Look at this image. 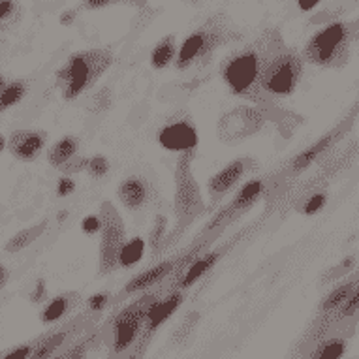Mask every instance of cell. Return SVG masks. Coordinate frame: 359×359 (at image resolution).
<instances>
[{"label":"cell","instance_id":"1","mask_svg":"<svg viewBox=\"0 0 359 359\" xmlns=\"http://www.w3.org/2000/svg\"><path fill=\"white\" fill-rule=\"evenodd\" d=\"M271 40V29L264 30L250 43L231 51L220 65V77L231 95L252 102L262 109H273L275 102L262 88L265 55Z\"/></svg>","mask_w":359,"mask_h":359},{"label":"cell","instance_id":"2","mask_svg":"<svg viewBox=\"0 0 359 359\" xmlns=\"http://www.w3.org/2000/svg\"><path fill=\"white\" fill-rule=\"evenodd\" d=\"M305 68V57L286 46L280 30L271 29V40L265 55L262 88L273 102L295 93Z\"/></svg>","mask_w":359,"mask_h":359},{"label":"cell","instance_id":"3","mask_svg":"<svg viewBox=\"0 0 359 359\" xmlns=\"http://www.w3.org/2000/svg\"><path fill=\"white\" fill-rule=\"evenodd\" d=\"M239 38L241 34L231 27L228 18L224 13H217L184 38L177 53L175 68L184 72L192 66L207 65L222 46H228Z\"/></svg>","mask_w":359,"mask_h":359},{"label":"cell","instance_id":"4","mask_svg":"<svg viewBox=\"0 0 359 359\" xmlns=\"http://www.w3.org/2000/svg\"><path fill=\"white\" fill-rule=\"evenodd\" d=\"M113 60L115 57L111 51L102 48L85 49L68 57L55 74V83L62 90L65 100H74L88 90L111 68Z\"/></svg>","mask_w":359,"mask_h":359},{"label":"cell","instance_id":"5","mask_svg":"<svg viewBox=\"0 0 359 359\" xmlns=\"http://www.w3.org/2000/svg\"><path fill=\"white\" fill-rule=\"evenodd\" d=\"M194 156L196 151H190V153H181L177 158L175 201H173L177 218V230L173 236L177 237L205 211V201L201 198L200 184L196 181L194 171H192Z\"/></svg>","mask_w":359,"mask_h":359},{"label":"cell","instance_id":"6","mask_svg":"<svg viewBox=\"0 0 359 359\" xmlns=\"http://www.w3.org/2000/svg\"><path fill=\"white\" fill-rule=\"evenodd\" d=\"M350 36L352 30L346 23H330L314 32L306 41L303 57L311 65L324 68H339L348 60L350 53Z\"/></svg>","mask_w":359,"mask_h":359},{"label":"cell","instance_id":"7","mask_svg":"<svg viewBox=\"0 0 359 359\" xmlns=\"http://www.w3.org/2000/svg\"><path fill=\"white\" fill-rule=\"evenodd\" d=\"M100 275L111 273L115 267H118V258L123 252V247L126 245V228H124L123 217L118 215L111 201H104L100 205Z\"/></svg>","mask_w":359,"mask_h":359},{"label":"cell","instance_id":"8","mask_svg":"<svg viewBox=\"0 0 359 359\" xmlns=\"http://www.w3.org/2000/svg\"><path fill=\"white\" fill-rule=\"evenodd\" d=\"M158 301L154 295H143L142 299H137L132 306L115 320V352H123L126 348L136 341L137 333L142 330L143 322L147 320L149 311L156 305Z\"/></svg>","mask_w":359,"mask_h":359},{"label":"cell","instance_id":"9","mask_svg":"<svg viewBox=\"0 0 359 359\" xmlns=\"http://www.w3.org/2000/svg\"><path fill=\"white\" fill-rule=\"evenodd\" d=\"M160 145L173 153H190L198 147V132L190 118L177 117L165 123L158 132Z\"/></svg>","mask_w":359,"mask_h":359},{"label":"cell","instance_id":"10","mask_svg":"<svg viewBox=\"0 0 359 359\" xmlns=\"http://www.w3.org/2000/svg\"><path fill=\"white\" fill-rule=\"evenodd\" d=\"M254 162L250 158H237L224 165L220 171H217L207 183V192H209L211 203H218L230 190L236 189Z\"/></svg>","mask_w":359,"mask_h":359},{"label":"cell","instance_id":"11","mask_svg":"<svg viewBox=\"0 0 359 359\" xmlns=\"http://www.w3.org/2000/svg\"><path fill=\"white\" fill-rule=\"evenodd\" d=\"M264 192L265 183L262 179H252V181H248V183L243 184L241 189L237 190V194L233 196V200H231L230 205L226 207V209L218 215L217 220L207 228L205 233H212L215 228H222V224L233 220L237 212L247 211V209H250L252 205H256V201L264 196Z\"/></svg>","mask_w":359,"mask_h":359},{"label":"cell","instance_id":"12","mask_svg":"<svg viewBox=\"0 0 359 359\" xmlns=\"http://www.w3.org/2000/svg\"><path fill=\"white\" fill-rule=\"evenodd\" d=\"M48 134L40 130H15L8 136V151L21 162H32L43 151Z\"/></svg>","mask_w":359,"mask_h":359},{"label":"cell","instance_id":"13","mask_svg":"<svg viewBox=\"0 0 359 359\" xmlns=\"http://www.w3.org/2000/svg\"><path fill=\"white\" fill-rule=\"evenodd\" d=\"M237 239H239V237H233L230 243H226V245H222V247H218L217 250H212V252H201L183 273H179V277H177L179 290L190 288V286H192L194 283H198V280H200L207 271H211L212 267L217 265L218 259L222 258L226 252H230L231 245L237 243Z\"/></svg>","mask_w":359,"mask_h":359},{"label":"cell","instance_id":"14","mask_svg":"<svg viewBox=\"0 0 359 359\" xmlns=\"http://www.w3.org/2000/svg\"><path fill=\"white\" fill-rule=\"evenodd\" d=\"M117 196L128 211H140L149 203L151 189L142 177H126L123 183L118 184Z\"/></svg>","mask_w":359,"mask_h":359},{"label":"cell","instance_id":"15","mask_svg":"<svg viewBox=\"0 0 359 359\" xmlns=\"http://www.w3.org/2000/svg\"><path fill=\"white\" fill-rule=\"evenodd\" d=\"M339 134H342V128L331 130L330 134H325V136L322 137V140H318L314 145H311V147L305 149L303 153L297 154V156L288 164L286 173H288V175H299L301 171H305L312 162H316L327 149L333 147V143L339 140Z\"/></svg>","mask_w":359,"mask_h":359},{"label":"cell","instance_id":"16","mask_svg":"<svg viewBox=\"0 0 359 359\" xmlns=\"http://www.w3.org/2000/svg\"><path fill=\"white\" fill-rule=\"evenodd\" d=\"M183 303V292H173L165 297L164 301H158L156 305L149 311L147 320H145V331L154 333L160 325L164 324L165 320L170 318L171 314L179 309V305Z\"/></svg>","mask_w":359,"mask_h":359},{"label":"cell","instance_id":"17","mask_svg":"<svg viewBox=\"0 0 359 359\" xmlns=\"http://www.w3.org/2000/svg\"><path fill=\"white\" fill-rule=\"evenodd\" d=\"M177 53H179V49H177L175 36H164L151 51V66L154 70H164L171 62H175Z\"/></svg>","mask_w":359,"mask_h":359},{"label":"cell","instance_id":"18","mask_svg":"<svg viewBox=\"0 0 359 359\" xmlns=\"http://www.w3.org/2000/svg\"><path fill=\"white\" fill-rule=\"evenodd\" d=\"M77 149H79V140L74 136H66L62 140L55 143L53 147L48 151V162L53 168H62L65 164H68L74 156L77 154Z\"/></svg>","mask_w":359,"mask_h":359},{"label":"cell","instance_id":"19","mask_svg":"<svg viewBox=\"0 0 359 359\" xmlns=\"http://www.w3.org/2000/svg\"><path fill=\"white\" fill-rule=\"evenodd\" d=\"M27 93H29V83L27 81H23V79L6 81L2 77V81H0V107H2V111H6L12 106L19 104Z\"/></svg>","mask_w":359,"mask_h":359},{"label":"cell","instance_id":"20","mask_svg":"<svg viewBox=\"0 0 359 359\" xmlns=\"http://www.w3.org/2000/svg\"><path fill=\"white\" fill-rule=\"evenodd\" d=\"M46 226H48V222L43 220L41 224H36V226H32V228H27V230L19 231V233H15V236L10 239V241L6 243V247H4V250L6 252H19V250H23L25 247H29V245H32V243L38 239V237L46 231Z\"/></svg>","mask_w":359,"mask_h":359},{"label":"cell","instance_id":"21","mask_svg":"<svg viewBox=\"0 0 359 359\" xmlns=\"http://www.w3.org/2000/svg\"><path fill=\"white\" fill-rule=\"evenodd\" d=\"M72 297L74 295H59V297L49 301L48 306L41 312V322L51 324V322H57V320L62 318L66 312H68V309H70Z\"/></svg>","mask_w":359,"mask_h":359},{"label":"cell","instance_id":"22","mask_svg":"<svg viewBox=\"0 0 359 359\" xmlns=\"http://www.w3.org/2000/svg\"><path fill=\"white\" fill-rule=\"evenodd\" d=\"M145 254V241L142 237H134L132 241H126L123 247L121 258H118V267H132L136 265Z\"/></svg>","mask_w":359,"mask_h":359},{"label":"cell","instance_id":"23","mask_svg":"<svg viewBox=\"0 0 359 359\" xmlns=\"http://www.w3.org/2000/svg\"><path fill=\"white\" fill-rule=\"evenodd\" d=\"M353 288H355V283H353V280H350V283H344L342 286H337V288L333 290V292H331V294L324 299V303H322V311L333 312V311H337V309H341V306L346 303L348 297H350V294H352Z\"/></svg>","mask_w":359,"mask_h":359},{"label":"cell","instance_id":"24","mask_svg":"<svg viewBox=\"0 0 359 359\" xmlns=\"http://www.w3.org/2000/svg\"><path fill=\"white\" fill-rule=\"evenodd\" d=\"M21 18V6L15 0H0V23L2 29H12Z\"/></svg>","mask_w":359,"mask_h":359},{"label":"cell","instance_id":"25","mask_svg":"<svg viewBox=\"0 0 359 359\" xmlns=\"http://www.w3.org/2000/svg\"><path fill=\"white\" fill-rule=\"evenodd\" d=\"M344 348H346V342L342 339H330L324 344H320L314 359H341V355L344 353Z\"/></svg>","mask_w":359,"mask_h":359},{"label":"cell","instance_id":"26","mask_svg":"<svg viewBox=\"0 0 359 359\" xmlns=\"http://www.w3.org/2000/svg\"><path fill=\"white\" fill-rule=\"evenodd\" d=\"M83 6L87 10H100V8L109 6H134L145 8L147 0H83Z\"/></svg>","mask_w":359,"mask_h":359},{"label":"cell","instance_id":"27","mask_svg":"<svg viewBox=\"0 0 359 359\" xmlns=\"http://www.w3.org/2000/svg\"><path fill=\"white\" fill-rule=\"evenodd\" d=\"M66 339V333L65 331H60V333H55L53 337H49L48 341L41 342V346H38L34 350V353L30 355V359H48L51 353L57 350V348L65 342Z\"/></svg>","mask_w":359,"mask_h":359},{"label":"cell","instance_id":"28","mask_svg":"<svg viewBox=\"0 0 359 359\" xmlns=\"http://www.w3.org/2000/svg\"><path fill=\"white\" fill-rule=\"evenodd\" d=\"M165 224H168V220H165L164 215H158L156 220H154L153 230H151V237H149V247H151L153 254H158L160 250L164 248L162 241H164L165 237Z\"/></svg>","mask_w":359,"mask_h":359},{"label":"cell","instance_id":"29","mask_svg":"<svg viewBox=\"0 0 359 359\" xmlns=\"http://www.w3.org/2000/svg\"><path fill=\"white\" fill-rule=\"evenodd\" d=\"M87 171L90 177H95V179H102V177H106L107 171H109V162H107L106 156L96 154V156H93V158L87 160Z\"/></svg>","mask_w":359,"mask_h":359},{"label":"cell","instance_id":"30","mask_svg":"<svg viewBox=\"0 0 359 359\" xmlns=\"http://www.w3.org/2000/svg\"><path fill=\"white\" fill-rule=\"evenodd\" d=\"M325 203H327V194H325V192L312 194L311 198L303 203L301 212H303V215H316V212H320L324 209Z\"/></svg>","mask_w":359,"mask_h":359},{"label":"cell","instance_id":"31","mask_svg":"<svg viewBox=\"0 0 359 359\" xmlns=\"http://www.w3.org/2000/svg\"><path fill=\"white\" fill-rule=\"evenodd\" d=\"M359 311V280L355 283V288L352 290V294L346 299V303L341 306V311H339V316L341 318H348V316H352L355 312Z\"/></svg>","mask_w":359,"mask_h":359},{"label":"cell","instance_id":"32","mask_svg":"<svg viewBox=\"0 0 359 359\" xmlns=\"http://www.w3.org/2000/svg\"><path fill=\"white\" fill-rule=\"evenodd\" d=\"M81 230L85 231V233H88V236H95V233H100V230H102V218H100V215H98V217H95V215H88V217L83 218Z\"/></svg>","mask_w":359,"mask_h":359},{"label":"cell","instance_id":"33","mask_svg":"<svg viewBox=\"0 0 359 359\" xmlns=\"http://www.w3.org/2000/svg\"><path fill=\"white\" fill-rule=\"evenodd\" d=\"M74 190H76V183H74V179H70V177H62L59 184H57V194L62 196V198L72 194Z\"/></svg>","mask_w":359,"mask_h":359},{"label":"cell","instance_id":"34","mask_svg":"<svg viewBox=\"0 0 359 359\" xmlns=\"http://www.w3.org/2000/svg\"><path fill=\"white\" fill-rule=\"evenodd\" d=\"M107 301H109V295L107 294H96L88 299V306H90V311L100 312L107 305Z\"/></svg>","mask_w":359,"mask_h":359},{"label":"cell","instance_id":"35","mask_svg":"<svg viewBox=\"0 0 359 359\" xmlns=\"http://www.w3.org/2000/svg\"><path fill=\"white\" fill-rule=\"evenodd\" d=\"M30 352H32V346H21L18 348V350H13V352H10L8 355H4V359H27L30 355Z\"/></svg>","mask_w":359,"mask_h":359},{"label":"cell","instance_id":"36","mask_svg":"<svg viewBox=\"0 0 359 359\" xmlns=\"http://www.w3.org/2000/svg\"><path fill=\"white\" fill-rule=\"evenodd\" d=\"M322 0H297V6L303 10V12H311L314 8L318 6Z\"/></svg>","mask_w":359,"mask_h":359},{"label":"cell","instance_id":"37","mask_svg":"<svg viewBox=\"0 0 359 359\" xmlns=\"http://www.w3.org/2000/svg\"><path fill=\"white\" fill-rule=\"evenodd\" d=\"M43 292H46V288H43V283H38V288H36V294L32 295V301H34V303H38V301H40V297H43Z\"/></svg>","mask_w":359,"mask_h":359},{"label":"cell","instance_id":"38","mask_svg":"<svg viewBox=\"0 0 359 359\" xmlns=\"http://www.w3.org/2000/svg\"><path fill=\"white\" fill-rule=\"evenodd\" d=\"M6 283V267H2V286Z\"/></svg>","mask_w":359,"mask_h":359},{"label":"cell","instance_id":"39","mask_svg":"<svg viewBox=\"0 0 359 359\" xmlns=\"http://www.w3.org/2000/svg\"><path fill=\"white\" fill-rule=\"evenodd\" d=\"M74 359H81V358H79V355H77V358H74Z\"/></svg>","mask_w":359,"mask_h":359},{"label":"cell","instance_id":"40","mask_svg":"<svg viewBox=\"0 0 359 359\" xmlns=\"http://www.w3.org/2000/svg\"><path fill=\"white\" fill-rule=\"evenodd\" d=\"M190 2H196V0H190Z\"/></svg>","mask_w":359,"mask_h":359},{"label":"cell","instance_id":"41","mask_svg":"<svg viewBox=\"0 0 359 359\" xmlns=\"http://www.w3.org/2000/svg\"><path fill=\"white\" fill-rule=\"evenodd\" d=\"M57 359H65V358H57Z\"/></svg>","mask_w":359,"mask_h":359}]
</instances>
